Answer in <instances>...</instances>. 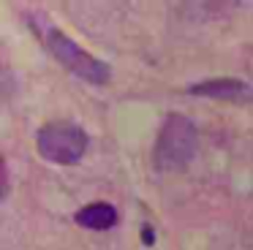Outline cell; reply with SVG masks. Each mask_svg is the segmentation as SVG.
<instances>
[{
  "label": "cell",
  "instance_id": "6da1fadb",
  "mask_svg": "<svg viewBox=\"0 0 253 250\" xmlns=\"http://www.w3.org/2000/svg\"><path fill=\"white\" fill-rule=\"evenodd\" d=\"M196 125L185 114H169L153 147V166L158 171H182L196 155Z\"/></svg>",
  "mask_w": 253,
  "mask_h": 250
},
{
  "label": "cell",
  "instance_id": "7a4b0ae2",
  "mask_svg": "<svg viewBox=\"0 0 253 250\" xmlns=\"http://www.w3.org/2000/svg\"><path fill=\"white\" fill-rule=\"evenodd\" d=\"M41 36H44V43H46V49H49V54L60 65H66L77 79L90 82V84H106V82L112 79V65L104 63V60H98V57H93L87 49H82L63 30H57V27H44Z\"/></svg>",
  "mask_w": 253,
  "mask_h": 250
},
{
  "label": "cell",
  "instance_id": "3957f363",
  "mask_svg": "<svg viewBox=\"0 0 253 250\" xmlns=\"http://www.w3.org/2000/svg\"><path fill=\"white\" fill-rule=\"evenodd\" d=\"M87 133L74 123H49L36 133V150L55 166H74L87 152Z\"/></svg>",
  "mask_w": 253,
  "mask_h": 250
},
{
  "label": "cell",
  "instance_id": "277c9868",
  "mask_svg": "<svg viewBox=\"0 0 253 250\" xmlns=\"http://www.w3.org/2000/svg\"><path fill=\"white\" fill-rule=\"evenodd\" d=\"M188 92H191V95H202V98H220V101H234V98H242V95H253L251 84H245V82H240V79H229V76L191 84Z\"/></svg>",
  "mask_w": 253,
  "mask_h": 250
},
{
  "label": "cell",
  "instance_id": "5b68a950",
  "mask_svg": "<svg viewBox=\"0 0 253 250\" xmlns=\"http://www.w3.org/2000/svg\"><path fill=\"white\" fill-rule=\"evenodd\" d=\"M74 220L82 228H90V231H109V228L117 226V209L109 201H93V204H84L74 215Z\"/></svg>",
  "mask_w": 253,
  "mask_h": 250
}]
</instances>
